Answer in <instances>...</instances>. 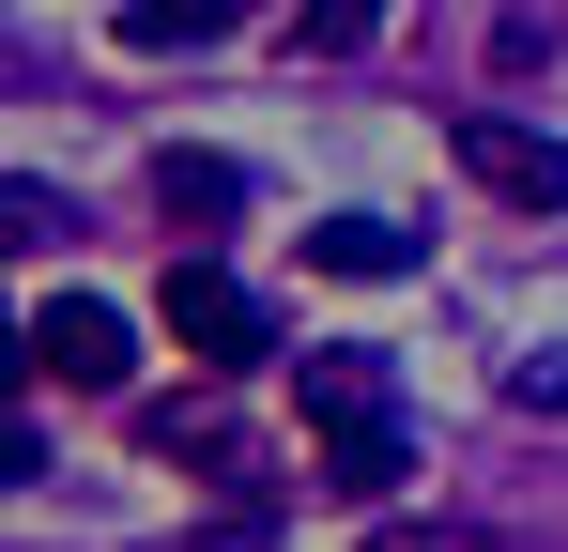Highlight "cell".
Returning <instances> with one entry per match:
<instances>
[{
    "label": "cell",
    "instance_id": "obj_9",
    "mask_svg": "<svg viewBox=\"0 0 568 552\" xmlns=\"http://www.w3.org/2000/svg\"><path fill=\"white\" fill-rule=\"evenodd\" d=\"M154 460H231V415H185V399H170V415H154Z\"/></svg>",
    "mask_w": 568,
    "mask_h": 552
},
{
    "label": "cell",
    "instance_id": "obj_3",
    "mask_svg": "<svg viewBox=\"0 0 568 552\" xmlns=\"http://www.w3.org/2000/svg\"><path fill=\"white\" fill-rule=\"evenodd\" d=\"M446 154H462L491 200H523V215H554V200H568V139L507 123V108H446Z\"/></svg>",
    "mask_w": 568,
    "mask_h": 552
},
{
    "label": "cell",
    "instance_id": "obj_10",
    "mask_svg": "<svg viewBox=\"0 0 568 552\" xmlns=\"http://www.w3.org/2000/svg\"><path fill=\"white\" fill-rule=\"evenodd\" d=\"M292 47H323V62H354V47H369V0H323V16H292Z\"/></svg>",
    "mask_w": 568,
    "mask_h": 552
},
{
    "label": "cell",
    "instance_id": "obj_1",
    "mask_svg": "<svg viewBox=\"0 0 568 552\" xmlns=\"http://www.w3.org/2000/svg\"><path fill=\"white\" fill-rule=\"evenodd\" d=\"M16 354L47 368V384H78V399H123V368H139V338H123V307H108V292H47Z\"/></svg>",
    "mask_w": 568,
    "mask_h": 552
},
{
    "label": "cell",
    "instance_id": "obj_8",
    "mask_svg": "<svg viewBox=\"0 0 568 552\" xmlns=\"http://www.w3.org/2000/svg\"><path fill=\"white\" fill-rule=\"evenodd\" d=\"M47 246H62V200L16 170V184H0V262H47Z\"/></svg>",
    "mask_w": 568,
    "mask_h": 552
},
{
    "label": "cell",
    "instance_id": "obj_2",
    "mask_svg": "<svg viewBox=\"0 0 568 552\" xmlns=\"http://www.w3.org/2000/svg\"><path fill=\"white\" fill-rule=\"evenodd\" d=\"M170 338H185L200 368H262L277 354V307H262L246 276H215V262H170Z\"/></svg>",
    "mask_w": 568,
    "mask_h": 552
},
{
    "label": "cell",
    "instance_id": "obj_12",
    "mask_svg": "<svg viewBox=\"0 0 568 552\" xmlns=\"http://www.w3.org/2000/svg\"><path fill=\"white\" fill-rule=\"evenodd\" d=\"M16 368H31V354H16V307H0V399H16Z\"/></svg>",
    "mask_w": 568,
    "mask_h": 552
},
{
    "label": "cell",
    "instance_id": "obj_5",
    "mask_svg": "<svg viewBox=\"0 0 568 552\" xmlns=\"http://www.w3.org/2000/svg\"><path fill=\"white\" fill-rule=\"evenodd\" d=\"M307 262H323V276H415V231H399V215H323Z\"/></svg>",
    "mask_w": 568,
    "mask_h": 552
},
{
    "label": "cell",
    "instance_id": "obj_4",
    "mask_svg": "<svg viewBox=\"0 0 568 552\" xmlns=\"http://www.w3.org/2000/svg\"><path fill=\"white\" fill-rule=\"evenodd\" d=\"M307 430L338 446V430H399V368L369 338H338V354H307Z\"/></svg>",
    "mask_w": 568,
    "mask_h": 552
},
{
    "label": "cell",
    "instance_id": "obj_7",
    "mask_svg": "<svg viewBox=\"0 0 568 552\" xmlns=\"http://www.w3.org/2000/svg\"><path fill=\"white\" fill-rule=\"evenodd\" d=\"M154 200H170V215H231L246 170H231V154H154Z\"/></svg>",
    "mask_w": 568,
    "mask_h": 552
},
{
    "label": "cell",
    "instance_id": "obj_11",
    "mask_svg": "<svg viewBox=\"0 0 568 552\" xmlns=\"http://www.w3.org/2000/svg\"><path fill=\"white\" fill-rule=\"evenodd\" d=\"M47 476V446H31V415H0V491H31Z\"/></svg>",
    "mask_w": 568,
    "mask_h": 552
},
{
    "label": "cell",
    "instance_id": "obj_6",
    "mask_svg": "<svg viewBox=\"0 0 568 552\" xmlns=\"http://www.w3.org/2000/svg\"><path fill=\"white\" fill-rule=\"evenodd\" d=\"M399 476H415V446H399V430H338V446H323V491H338V507H384Z\"/></svg>",
    "mask_w": 568,
    "mask_h": 552
}]
</instances>
